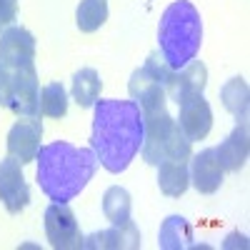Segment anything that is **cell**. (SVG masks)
Wrapping results in <instances>:
<instances>
[{"instance_id":"cell-1","label":"cell","mask_w":250,"mask_h":250,"mask_svg":"<svg viewBox=\"0 0 250 250\" xmlns=\"http://www.w3.org/2000/svg\"><path fill=\"white\" fill-rule=\"evenodd\" d=\"M90 148L108 173L128 170L143 145V113L135 100H95Z\"/></svg>"},{"instance_id":"cell-2","label":"cell","mask_w":250,"mask_h":250,"mask_svg":"<svg viewBox=\"0 0 250 250\" xmlns=\"http://www.w3.org/2000/svg\"><path fill=\"white\" fill-rule=\"evenodd\" d=\"M35 163L38 185L53 203H70L78 198L98 170V155L93 148H75L65 140L40 145Z\"/></svg>"},{"instance_id":"cell-3","label":"cell","mask_w":250,"mask_h":250,"mask_svg":"<svg viewBox=\"0 0 250 250\" xmlns=\"http://www.w3.org/2000/svg\"><path fill=\"white\" fill-rule=\"evenodd\" d=\"M203 43V20L198 8L190 0H175L160 15L158 25V45L165 62L180 70L190 60H195Z\"/></svg>"},{"instance_id":"cell-4","label":"cell","mask_w":250,"mask_h":250,"mask_svg":"<svg viewBox=\"0 0 250 250\" xmlns=\"http://www.w3.org/2000/svg\"><path fill=\"white\" fill-rule=\"evenodd\" d=\"M143 113V145L140 155L148 165H158L163 160H190L193 143L188 140L175 118L165 105L140 110Z\"/></svg>"},{"instance_id":"cell-5","label":"cell","mask_w":250,"mask_h":250,"mask_svg":"<svg viewBox=\"0 0 250 250\" xmlns=\"http://www.w3.org/2000/svg\"><path fill=\"white\" fill-rule=\"evenodd\" d=\"M45 235L55 250L83 248V233L68 203H50L45 210Z\"/></svg>"},{"instance_id":"cell-6","label":"cell","mask_w":250,"mask_h":250,"mask_svg":"<svg viewBox=\"0 0 250 250\" xmlns=\"http://www.w3.org/2000/svg\"><path fill=\"white\" fill-rule=\"evenodd\" d=\"M8 110H13L18 118H40V83L35 65L13 70Z\"/></svg>"},{"instance_id":"cell-7","label":"cell","mask_w":250,"mask_h":250,"mask_svg":"<svg viewBox=\"0 0 250 250\" xmlns=\"http://www.w3.org/2000/svg\"><path fill=\"white\" fill-rule=\"evenodd\" d=\"M0 203L5 205L10 215L25 210L30 203V188L23 175V163L13 155L0 160Z\"/></svg>"},{"instance_id":"cell-8","label":"cell","mask_w":250,"mask_h":250,"mask_svg":"<svg viewBox=\"0 0 250 250\" xmlns=\"http://www.w3.org/2000/svg\"><path fill=\"white\" fill-rule=\"evenodd\" d=\"M178 108H180V113H178L175 123H178L180 133L190 143L203 140L208 133H210V128H213V110H210V103L205 100L203 93H193V95L183 98L178 103Z\"/></svg>"},{"instance_id":"cell-9","label":"cell","mask_w":250,"mask_h":250,"mask_svg":"<svg viewBox=\"0 0 250 250\" xmlns=\"http://www.w3.org/2000/svg\"><path fill=\"white\" fill-rule=\"evenodd\" d=\"M0 60L10 70L33 65L35 60V38L23 25H8L0 33Z\"/></svg>"},{"instance_id":"cell-10","label":"cell","mask_w":250,"mask_h":250,"mask_svg":"<svg viewBox=\"0 0 250 250\" xmlns=\"http://www.w3.org/2000/svg\"><path fill=\"white\" fill-rule=\"evenodd\" d=\"M40 140H43V123H40V118H20L8 133V155L28 165L35 160L40 150Z\"/></svg>"},{"instance_id":"cell-11","label":"cell","mask_w":250,"mask_h":250,"mask_svg":"<svg viewBox=\"0 0 250 250\" xmlns=\"http://www.w3.org/2000/svg\"><path fill=\"white\" fill-rule=\"evenodd\" d=\"M188 173H190V185L200 195H213L223 185V168L215 158V148H205V150L190 155Z\"/></svg>"},{"instance_id":"cell-12","label":"cell","mask_w":250,"mask_h":250,"mask_svg":"<svg viewBox=\"0 0 250 250\" xmlns=\"http://www.w3.org/2000/svg\"><path fill=\"white\" fill-rule=\"evenodd\" d=\"M135 248H140V230L133 220H125L118 225L113 223V228H108V230L83 238V250H135Z\"/></svg>"},{"instance_id":"cell-13","label":"cell","mask_w":250,"mask_h":250,"mask_svg":"<svg viewBox=\"0 0 250 250\" xmlns=\"http://www.w3.org/2000/svg\"><path fill=\"white\" fill-rule=\"evenodd\" d=\"M248 153H250V135H248V123L243 120L215 148V158L220 163L223 173H238L248 160Z\"/></svg>"},{"instance_id":"cell-14","label":"cell","mask_w":250,"mask_h":250,"mask_svg":"<svg viewBox=\"0 0 250 250\" xmlns=\"http://www.w3.org/2000/svg\"><path fill=\"white\" fill-rule=\"evenodd\" d=\"M128 93L130 98L138 103L140 110H150V108H158V105H165V98H168V93H165V88L160 85V83L145 70V68H138L133 75H130V83H128Z\"/></svg>"},{"instance_id":"cell-15","label":"cell","mask_w":250,"mask_h":250,"mask_svg":"<svg viewBox=\"0 0 250 250\" xmlns=\"http://www.w3.org/2000/svg\"><path fill=\"white\" fill-rule=\"evenodd\" d=\"M205 85H208V68H205V62L190 60L185 68L173 73V80L168 85V95L175 103H180L183 98L193 95V93H203Z\"/></svg>"},{"instance_id":"cell-16","label":"cell","mask_w":250,"mask_h":250,"mask_svg":"<svg viewBox=\"0 0 250 250\" xmlns=\"http://www.w3.org/2000/svg\"><path fill=\"white\" fill-rule=\"evenodd\" d=\"M158 168V188L163 195L180 198L188 185H190V173H188V160H163Z\"/></svg>"},{"instance_id":"cell-17","label":"cell","mask_w":250,"mask_h":250,"mask_svg":"<svg viewBox=\"0 0 250 250\" xmlns=\"http://www.w3.org/2000/svg\"><path fill=\"white\" fill-rule=\"evenodd\" d=\"M158 245L163 250H188L193 245V228L183 215H168L160 225Z\"/></svg>"},{"instance_id":"cell-18","label":"cell","mask_w":250,"mask_h":250,"mask_svg":"<svg viewBox=\"0 0 250 250\" xmlns=\"http://www.w3.org/2000/svg\"><path fill=\"white\" fill-rule=\"evenodd\" d=\"M220 100L225 110L230 113L238 123L248 120V108H250V88H248V80L235 75L225 83L220 88Z\"/></svg>"},{"instance_id":"cell-19","label":"cell","mask_w":250,"mask_h":250,"mask_svg":"<svg viewBox=\"0 0 250 250\" xmlns=\"http://www.w3.org/2000/svg\"><path fill=\"white\" fill-rule=\"evenodd\" d=\"M100 85L103 80L95 68H80L73 75V98L80 108H93L95 100L100 98Z\"/></svg>"},{"instance_id":"cell-20","label":"cell","mask_w":250,"mask_h":250,"mask_svg":"<svg viewBox=\"0 0 250 250\" xmlns=\"http://www.w3.org/2000/svg\"><path fill=\"white\" fill-rule=\"evenodd\" d=\"M130 210H133L130 193L120 185H110L105 190V195H103V215L118 225V223L130 220Z\"/></svg>"},{"instance_id":"cell-21","label":"cell","mask_w":250,"mask_h":250,"mask_svg":"<svg viewBox=\"0 0 250 250\" xmlns=\"http://www.w3.org/2000/svg\"><path fill=\"white\" fill-rule=\"evenodd\" d=\"M108 20V3L105 0H80L75 10V25L80 33H95Z\"/></svg>"},{"instance_id":"cell-22","label":"cell","mask_w":250,"mask_h":250,"mask_svg":"<svg viewBox=\"0 0 250 250\" xmlns=\"http://www.w3.org/2000/svg\"><path fill=\"white\" fill-rule=\"evenodd\" d=\"M68 113V90L62 83H48L40 88V115L45 118H65Z\"/></svg>"},{"instance_id":"cell-23","label":"cell","mask_w":250,"mask_h":250,"mask_svg":"<svg viewBox=\"0 0 250 250\" xmlns=\"http://www.w3.org/2000/svg\"><path fill=\"white\" fill-rule=\"evenodd\" d=\"M15 18H18V0H0V33L8 25H13Z\"/></svg>"},{"instance_id":"cell-24","label":"cell","mask_w":250,"mask_h":250,"mask_svg":"<svg viewBox=\"0 0 250 250\" xmlns=\"http://www.w3.org/2000/svg\"><path fill=\"white\" fill-rule=\"evenodd\" d=\"M10 80H13V70L0 60V108H8V98H10Z\"/></svg>"}]
</instances>
